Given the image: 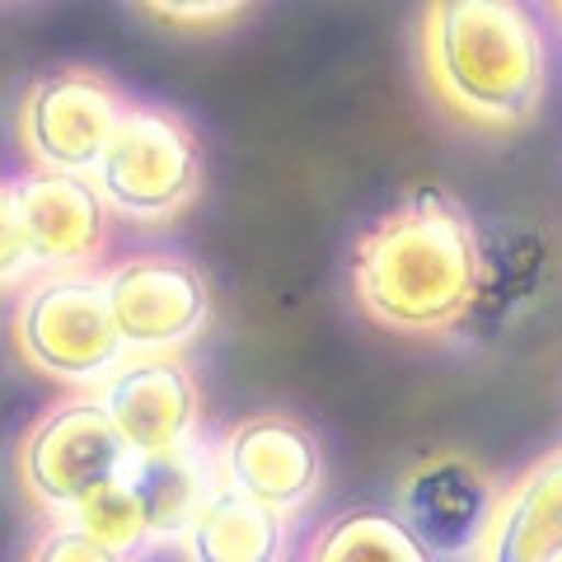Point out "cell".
I'll return each mask as SVG.
<instances>
[{
    "label": "cell",
    "mask_w": 562,
    "mask_h": 562,
    "mask_svg": "<svg viewBox=\"0 0 562 562\" xmlns=\"http://www.w3.org/2000/svg\"><path fill=\"white\" fill-rule=\"evenodd\" d=\"M479 281V225L436 183H417L361 239L351 286L361 310L394 333L460 328Z\"/></svg>",
    "instance_id": "cell-1"
},
{
    "label": "cell",
    "mask_w": 562,
    "mask_h": 562,
    "mask_svg": "<svg viewBox=\"0 0 562 562\" xmlns=\"http://www.w3.org/2000/svg\"><path fill=\"white\" fill-rule=\"evenodd\" d=\"M417 57L441 109L487 132L525 127L549 85L543 29L512 0H436L422 10Z\"/></svg>",
    "instance_id": "cell-2"
},
{
    "label": "cell",
    "mask_w": 562,
    "mask_h": 562,
    "mask_svg": "<svg viewBox=\"0 0 562 562\" xmlns=\"http://www.w3.org/2000/svg\"><path fill=\"white\" fill-rule=\"evenodd\" d=\"M94 183L103 202L132 221H173L202 188V150L183 117L150 103H127Z\"/></svg>",
    "instance_id": "cell-3"
},
{
    "label": "cell",
    "mask_w": 562,
    "mask_h": 562,
    "mask_svg": "<svg viewBox=\"0 0 562 562\" xmlns=\"http://www.w3.org/2000/svg\"><path fill=\"white\" fill-rule=\"evenodd\" d=\"M14 342L33 371L70 384L109 375L127 357V342H122L109 310V291L90 272H61L38 281L14 314Z\"/></svg>",
    "instance_id": "cell-4"
},
{
    "label": "cell",
    "mask_w": 562,
    "mask_h": 562,
    "mask_svg": "<svg viewBox=\"0 0 562 562\" xmlns=\"http://www.w3.org/2000/svg\"><path fill=\"white\" fill-rule=\"evenodd\" d=\"M132 450L99 398L57 403L20 450L24 487L52 512H76L99 487L127 479Z\"/></svg>",
    "instance_id": "cell-5"
},
{
    "label": "cell",
    "mask_w": 562,
    "mask_h": 562,
    "mask_svg": "<svg viewBox=\"0 0 562 562\" xmlns=\"http://www.w3.org/2000/svg\"><path fill=\"white\" fill-rule=\"evenodd\" d=\"M113 324L136 357H173L211 319V286L198 262L136 254L103 277Z\"/></svg>",
    "instance_id": "cell-6"
},
{
    "label": "cell",
    "mask_w": 562,
    "mask_h": 562,
    "mask_svg": "<svg viewBox=\"0 0 562 562\" xmlns=\"http://www.w3.org/2000/svg\"><path fill=\"white\" fill-rule=\"evenodd\" d=\"M122 113H127V99L99 70H52L29 90L20 132L29 155L47 173L94 179Z\"/></svg>",
    "instance_id": "cell-7"
},
{
    "label": "cell",
    "mask_w": 562,
    "mask_h": 562,
    "mask_svg": "<svg viewBox=\"0 0 562 562\" xmlns=\"http://www.w3.org/2000/svg\"><path fill=\"white\" fill-rule=\"evenodd\" d=\"M324 446L301 417L254 413L221 446V487L286 520L319 492Z\"/></svg>",
    "instance_id": "cell-8"
},
{
    "label": "cell",
    "mask_w": 562,
    "mask_h": 562,
    "mask_svg": "<svg viewBox=\"0 0 562 562\" xmlns=\"http://www.w3.org/2000/svg\"><path fill=\"white\" fill-rule=\"evenodd\" d=\"M497 492L460 454L422 460L398 492V520L431 558H473L487 535Z\"/></svg>",
    "instance_id": "cell-9"
},
{
    "label": "cell",
    "mask_w": 562,
    "mask_h": 562,
    "mask_svg": "<svg viewBox=\"0 0 562 562\" xmlns=\"http://www.w3.org/2000/svg\"><path fill=\"white\" fill-rule=\"evenodd\" d=\"M99 403L136 460V454H165L188 446L202 394L179 357H132L113 371Z\"/></svg>",
    "instance_id": "cell-10"
},
{
    "label": "cell",
    "mask_w": 562,
    "mask_h": 562,
    "mask_svg": "<svg viewBox=\"0 0 562 562\" xmlns=\"http://www.w3.org/2000/svg\"><path fill=\"white\" fill-rule=\"evenodd\" d=\"M14 206H20L29 258L38 268L76 272L109 244V202L94 179L38 169L24 183H14Z\"/></svg>",
    "instance_id": "cell-11"
},
{
    "label": "cell",
    "mask_w": 562,
    "mask_h": 562,
    "mask_svg": "<svg viewBox=\"0 0 562 562\" xmlns=\"http://www.w3.org/2000/svg\"><path fill=\"white\" fill-rule=\"evenodd\" d=\"M543 281H549V239L530 221L502 216L492 225H479V281H473L464 328L473 333L512 328L539 301Z\"/></svg>",
    "instance_id": "cell-12"
},
{
    "label": "cell",
    "mask_w": 562,
    "mask_h": 562,
    "mask_svg": "<svg viewBox=\"0 0 562 562\" xmlns=\"http://www.w3.org/2000/svg\"><path fill=\"white\" fill-rule=\"evenodd\" d=\"M562 549V450L497 497L473 562H549Z\"/></svg>",
    "instance_id": "cell-13"
},
{
    "label": "cell",
    "mask_w": 562,
    "mask_h": 562,
    "mask_svg": "<svg viewBox=\"0 0 562 562\" xmlns=\"http://www.w3.org/2000/svg\"><path fill=\"white\" fill-rule=\"evenodd\" d=\"M127 487L140 506V520H146V539H183L216 492L206 460L192 446L136 454L127 469Z\"/></svg>",
    "instance_id": "cell-14"
},
{
    "label": "cell",
    "mask_w": 562,
    "mask_h": 562,
    "mask_svg": "<svg viewBox=\"0 0 562 562\" xmlns=\"http://www.w3.org/2000/svg\"><path fill=\"white\" fill-rule=\"evenodd\" d=\"M188 562H281L286 553V520L262 512L258 502L216 487L202 516L183 535Z\"/></svg>",
    "instance_id": "cell-15"
},
{
    "label": "cell",
    "mask_w": 562,
    "mask_h": 562,
    "mask_svg": "<svg viewBox=\"0 0 562 562\" xmlns=\"http://www.w3.org/2000/svg\"><path fill=\"white\" fill-rule=\"evenodd\" d=\"M310 562H436L394 512L357 506L328 520L310 543Z\"/></svg>",
    "instance_id": "cell-16"
},
{
    "label": "cell",
    "mask_w": 562,
    "mask_h": 562,
    "mask_svg": "<svg viewBox=\"0 0 562 562\" xmlns=\"http://www.w3.org/2000/svg\"><path fill=\"white\" fill-rule=\"evenodd\" d=\"M70 525L85 530L94 543H103V549L117 553V558H132L140 543H146V520H140V506L132 497L127 479L99 487L90 502H80L76 512H70Z\"/></svg>",
    "instance_id": "cell-17"
},
{
    "label": "cell",
    "mask_w": 562,
    "mask_h": 562,
    "mask_svg": "<svg viewBox=\"0 0 562 562\" xmlns=\"http://www.w3.org/2000/svg\"><path fill=\"white\" fill-rule=\"evenodd\" d=\"M29 562H127V558L109 553L85 530H76V525H57V530H47L38 539V549H33Z\"/></svg>",
    "instance_id": "cell-18"
},
{
    "label": "cell",
    "mask_w": 562,
    "mask_h": 562,
    "mask_svg": "<svg viewBox=\"0 0 562 562\" xmlns=\"http://www.w3.org/2000/svg\"><path fill=\"white\" fill-rule=\"evenodd\" d=\"M33 268L29 244L20 231V206H14V188L0 183V281H14Z\"/></svg>",
    "instance_id": "cell-19"
},
{
    "label": "cell",
    "mask_w": 562,
    "mask_h": 562,
    "mask_svg": "<svg viewBox=\"0 0 562 562\" xmlns=\"http://www.w3.org/2000/svg\"><path fill=\"white\" fill-rule=\"evenodd\" d=\"M150 20L165 24H183V29H206V24H231L235 14H244V5H150Z\"/></svg>",
    "instance_id": "cell-20"
},
{
    "label": "cell",
    "mask_w": 562,
    "mask_h": 562,
    "mask_svg": "<svg viewBox=\"0 0 562 562\" xmlns=\"http://www.w3.org/2000/svg\"><path fill=\"white\" fill-rule=\"evenodd\" d=\"M549 562H562V549H558V553H553V558H549Z\"/></svg>",
    "instance_id": "cell-21"
}]
</instances>
